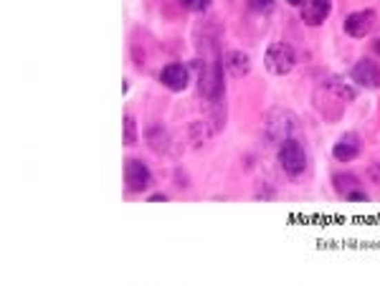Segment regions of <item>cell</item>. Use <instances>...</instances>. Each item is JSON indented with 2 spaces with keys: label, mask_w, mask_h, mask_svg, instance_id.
Instances as JSON below:
<instances>
[{
  "label": "cell",
  "mask_w": 380,
  "mask_h": 286,
  "mask_svg": "<svg viewBox=\"0 0 380 286\" xmlns=\"http://www.w3.org/2000/svg\"><path fill=\"white\" fill-rule=\"evenodd\" d=\"M188 10H193V13H203V10H208L213 6V0H180Z\"/></svg>",
  "instance_id": "cell-14"
},
{
  "label": "cell",
  "mask_w": 380,
  "mask_h": 286,
  "mask_svg": "<svg viewBox=\"0 0 380 286\" xmlns=\"http://www.w3.org/2000/svg\"><path fill=\"white\" fill-rule=\"evenodd\" d=\"M137 145V122H134V116H124V147H132Z\"/></svg>",
  "instance_id": "cell-12"
},
{
  "label": "cell",
  "mask_w": 380,
  "mask_h": 286,
  "mask_svg": "<svg viewBox=\"0 0 380 286\" xmlns=\"http://www.w3.org/2000/svg\"><path fill=\"white\" fill-rule=\"evenodd\" d=\"M165 201H168V195H163V193L150 195V203H165Z\"/></svg>",
  "instance_id": "cell-15"
},
{
  "label": "cell",
  "mask_w": 380,
  "mask_h": 286,
  "mask_svg": "<svg viewBox=\"0 0 380 286\" xmlns=\"http://www.w3.org/2000/svg\"><path fill=\"white\" fill-rule=\"evenodd\" d=\"M350 76L357 86L363 89H380V66L372 63L370 59H360V61L352 66Z\"/></svg>",
  "instance_id": "cell-6"
},
{
  "label": "cell",
  "mask_w": 380,
  "mask_h": 286,
  "mask_svg": "<svg viewBox=\"0 0 380 286\" xmlns=\"http://www.w3.org/2000/svg\"><path fill=\"white\" fill-rule=\"evenodd\" d=\"M287 3H289V6H302L304 0H287Z\"/></svg>",
  "instance_id": "cell-16"
},
{
  "label": "cell",
  "mask_w": 380,
  "mask_h": 286,
  "mask_svg": "<svg viewBox=\"0 0 380 286\" xmlns=\"http://www.w3.org/2000/svg\"><path fill=\"white\" fill-rule=\"evenodd\" d=\"M334 190L350 203H368V193H365L363 187H360V180L355 175H350V172H340V175H334Z\"/></svg>",
  "instance_id": "cell-8"
},
{
  "label": "cell",
  "mask_w": 380,
  "mask_h": 286,
  "mask_svg": "<svg viewBox=\"0 0 380 286\" xmlns=\"http://www.w3.org/2000/svg\"><path fill=\"white\" fill-rule=\"evenodd\" d=\"M375 51H378V54H380V39L375 41Z\"/></svg>",
  "instance_id": "cell-17"
},
{
  "label": "cell",
  "mask_w": 380,
  "mask_h": 286,
  "mask_svg": "<svg viewBox=\"0 0 380 286\" xmlns=\"http://www.w3.org/2000/svg\"><path fill=\"white\" fill-rule=\"evenodd\" d=\"M160 84L170 92H186L190 84V69L186 63H168L160 71Z\"/></svg>",
  "instance_id": "cell-5"
},
{
  "label": "cell",
  "mask_w": 380,
  "mask_h": 286,
  "mask_svg": "<svg viewBox=\"0 0 380 286\" xmlns=\"http://www.w3.org/2000/svg\"><path fill=\"white\" fill-rule=\"evenodd\" d=\"M332 3L330 0H304L302 3V21L307 25H322L330 18Z\"/></svg>",
  "instance_id": "cell-9"
},
{
  "label": "cell",
  "mask_w": 380,
  "mask_h": 286,
  "mask_svg": "<svg viewBox=\"0 0 380 286\" xmlns=\"http://www.w3.org/2000/svg\"><path fill=\"white\" fill-rule=\"evenodd\" d=\"M375 13L372 10H355V13H350L348 18H345V23H342V28H345V33H348L350 39H365L368 33L375 28Z\"/></svg>",
  "instance_id": "cell-4"
},
{
  "label": "cell",
  "mask_w": 380,
  "mask_h": 286,
  "mask_svg": "<svg viewBox=\"0 0 380 286\" xmlns=\"http://www.w3.org/2000/svg\"><path fill=\"white\" fill-rule=\"evenodd\" d=\"M360 152H363V139L357 137L355 132L342 134L332 145V157L337 163H352L355 157H360Z\"/></svg>",
  "instance_id": "cell-7"
},
{
  "label": "cell",
  "mask_w": 380,
  "mask_h": 286,
  "mask_svg": "<svg viewBox=\"0 0 380 286\" xmlns=\"http://www.w3.org/2000/svg\"><path fill=\"white\" fill-rule=\"evenodd\" d=\"M226 71L231 74L233 79H243L251 71V59H248V54H243V51H228L226 54Z\"/></svg>",
  "instance_id": "cell-10"
},
{
  "label": "cell",
  "mask_w": 380,
  "mask_h": 286,
  "mask_svg": "<svg viewBox=\"0 0 380 286\" xmlns=\"http://www.w3.org/2000/svg\"><path fill=\"white\" fill-rule=\"evenodd\" d=\"M145 137H148V145L155 150V152H165V150H168V134H165V127H160V124L148 127Z\"/></svg>",
  "instance_id": "cell-11"
},
{
  "label": "cell",
  "mask_w": 380,
  "mask_h": 286,
  "mask_svg": "<svg viewBox=\"0 0 380 286\" xmlns=\"http://www.w3.org/2000/svg\"><path fill=\"white\" fill-rule=\"evenodd\" d=\"M152 183V175H150V167L142 160H127L124 165V185L130 193H145Z\"/></svg>",
  "instance_id": "cell-3"
},
{
  "label": "cell",
  "mask_w": 380,
  "mask_h": 286,
  "mask_svg": "<svg viewBox=\"0 0 380 286\" xmlns=\"http://www.w3.org/2000/svg\"><path fill=\"white\" fill-rule=\"evenodd\" d=\"M277 8V0H248V10H254L259 16H269Z\"/></svg>",
  "instance_id": "cell-13"
},
{
  "label": "cell",
  "mask_w": 380,
  "mask_h": 286,
  "mask_svg": "<svg viewBox=\"0 0 380 286\" xmlns=\"http://www.w3.org/2000/svg\"><path fill=\"white\" fill-rule=\"evenodd\" d=\"M264 63H266V71H269V74L284 76V74H289V71L297 66L294 48L289 46V43H284V41H274L272 46L266 48Z\"/></svg>",
  "instance_id": "cell-2"
},
{
  "label": "cell",
  "mask_w": 380,
  "mask_h": 286,
  "mask_svg": "<svg viewBox=\"0 0 380 286\" xmlns=\"http://www.w3.org/2000/svg\"><path fill=\"white\" fill-rule=\"evenodd\" d=\"M279 165L281 170L287 172L289 180H299L307 172V165H310V157H307V150L299 139L289 137L281 142L279 147Z\"/></svg>",
  "instance_id": "cell-1"
}]
</instances>
